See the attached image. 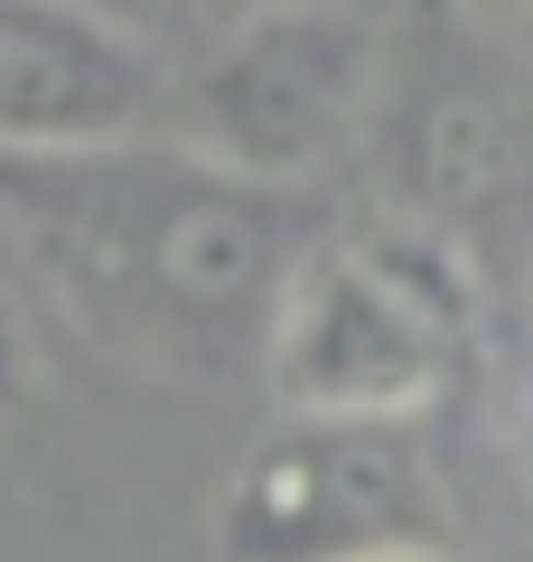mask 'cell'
Returning a JSON list of instances; mask_svg holds the SVG:
<instances>
[{
	"mask_svg": "<svg viewBox=\"0 0 533 562\" xmlns=\"http://www.w3.org/2000/svg\"><path fill=\"white\" fill-rule=\"evenodd\" d=\"M431 562H468V553H431Z\"/></svg>",
	"mask_w": 533,
	"mask_h": 562,
	"instance_id": "30bf717a",
	"label": "cell"
},
{
	"mask_svg": "<svg viewBox=\"0 0 533 562\" xmlns=\"http://www.w3.org/2000/svg\"><path fill=\"white\" fill-rule=\"evenodd\" d=\"M384 103H394V85H384ZM394 179L402 216L450 235L477 262V235L533 206V103L477 66L412 85V103H394Z\"/></svg>",
	"mask_w": 533,
	"mask_h": 562,
	"instance_id": "8992f818",
	"label": "cell"
},
{
	"mask_svg": "<svg viewBox=\"0 0 533 562\" xmlns=\"http://www.w3.org/2000/svg\"><path fill=\"white\" fill-rule=\"evenodd\" d=\"M197 10H206V29H216V20H235V10H272V0H197Z\"/></svg>",
	"mask_w": 533,
	"mask_h": 562,
	"instance_id": "ba28073f",
	"label": "cell"
},
{
	"mask_svg": "<svg viewBox=\"0 0 533 562\" xmlns=\"http://www.w3.org/2000/svg\"><path fill=\"white\" fill-rule=\"evenodd\" d=\"M178 76L132 10L0 0V160H84L169 132Z\"/></svg>",
	"mask_w": 533,
	"mask_h": 562,
	"instance_id": "5b68a950",
	"label": "cell"
},
{
	"mask_svg": "<svg viewBox=\"0 0 533 562\" xmlns=\"http://www.w3.org/2000/svg\"><path fill=\"white\" fill-rule=\"evenodd\" d=\"M477 366V262L412 216H355L309 244L281 291L262 384L281 413L431 422Z\"/></svg>",
	"mask_w": 533,
	"mask_h": 562,
	"instance_id": "7a4b0ae2",
	"label": "cell"
},
{
	"mask_svg": "<svg viewBox=\"0 0 533 562\" xmlns=\"http://www.w3.org/2000/svg\"><path fill=\"white\" fill-rule=\"evenodd\" d=\"M0 198L57 301L169 375L262 366L281 291L328 235L309 188H262L169 132L84 160H0Z\"/></svg>",
	"mask_w": 533,
	"mask_h": 562,
	"instance_id": "6da1fadb",
	"label": "cell"
},
{
	"mask_svg": "<svg viewBox=\"0 0 533 562\" xmlns=\"http://www.w3.org/2000/svg\"><path fill=\"white\" fill-rule=\"evenodd\" d=\"M20 384H29V338H20V310L0 301V413L20 403Z\"/></svg>",
	"mask_w": 533,
	"mask_h": 562,
	"instance_id": "52a82bcc",
	"label": "cell"
},
{
	"mask_svg": "<svg viewBox=\"0 0 533 562\" xmlns=\"http://www.w3.org/2000/svg\"><path fill=\"white\" fill-rule=\"evenodd\" d=\"M225 562H431L458 553V497L431 422L281 413L216 506Z\"/></svg>",
	"mask_w": 533,
	"mask_h": 562,
	"instance_id": "277c9868",
	"label": "cell"
},
{
	"mask_svg": "<svg viewBox=\"0 0 533 562\" xmlns=\"http://www.w3.org/2000/svg\"><path fill=\"white\" fill-rule=\"evenodd\" d=\"M384 29L365 0H272L206 29L178 76L169 140L243 169L262 188H309L384 122Z\"/></svg>",
	"mask_w": 533,
	"mask_h": 562,
	"instance_id": "3957f363",
	"label": "cell"
},
{
	"mask_svg": "<svg viewBox=\"0 0 533 562\" xmlns=\"http://www.w3.org/2000/svg\"><path fill=\"white\" fill-rule=\"evenodd\" d=\"M103 10H132V0H103Z\"/></svg>",
	"mask_w": 533,
	"mask_h": 562,
	"instance_id": "8fae6325",
	"label": "cell"
},
{
	"mask_svg": "<svg viewBox=\"0 0 533 562\" xmlns=\"http://www.w3.org/2000/svg\"><path fill=\"white\" fill-rule=\"evenodd\" d=\"M496 10H524V20H533V0H496Z\"/></svg>",
	"mask_w": 533,
	"mask_h": 562,
	"instance_id": "9c48e42d",
	"label": "cell"
}]
</instances>
